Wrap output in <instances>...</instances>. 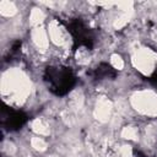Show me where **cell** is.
I'll return each mask as SVG.
<instances>
[{
    "mask_svg": "<svg viewBox=\"0 0 157 157\" xmlns=\"http://www.w3.org/2000/svg\"><path fill=\"white\" fill-rule=\"evenodd\" d=\"M47 77L52 90H55L56 93H61L66 91L70 86V81L72 80L70 70L63 66H53L48 69Z\"/></svg>",
    "mask_w": 157,
    "mask_h": 157,
    "instance_id": "6da1fadb",
    "label": "cell"
}]
</instances>
